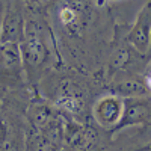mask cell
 Masks as SVG:
<instances>
[{
    "mask_svg": "<svg viewBox=\"0 0 151 151\" xmlns=\"http://www.w3.org/2000/svg\"><path fill=\"white\" fill-rule=\"evenodd\" d=\"M124 109V98L115 94H100L91 106V119L98 125L100 130L110 134L121 119Z\"/></svg>",
    "mask_w": 151,
    "mask_h": 151,
    "instance_id": "2",
    "label": "cell"
},
{
    "mask_svg": "<svg viewBox=\"0 0 151 151\" xmlns=\"http://www.w3.org/2000/svg\"><path fill=\"white\" fill-rule=\"evenodd\" d=\"M0 85L8 91L27 86L18 42L0 44Z\"/></svg>",
    "mask_w": 151,
    "mask_h": 151,
    "instance_id": "1",
    "label": "cell"
},
{
    "mask_svg": "<svg viewBox=\"0 0 151 151\" xmlns=\"http://www.w3.org/2000/svg\"><path fill=\"white\" fill-rule=\"evenodd\" d=\"M150 3L145 2L137 14L134 24L124 36V40L141 55H148L150 52Z\"/></svg>",
    "mask_w": 151,
    "mask_h": 151,
    "instance_id": "4",
    "label": "cell"
},
{
    "mask_svg": "<svg viewBox=\"0 0 151 151\" xmlns=\"http://www.w3.org/2000/svg\"><path fill=\"white\" fill-rule=\"evenodd\" d=\"M151 122V109H150V97H129L124 98V109L119 122L110 132V137L119 133L125 127L132 125H150Z\"/></svg>",
    "mask_w": 151,
    "mask_h": 151,
    "instance_id": "3",
    "label": "cell"
},
{
    "mask_svg": "<svg viewBox=\"0 0 151 151\" xmlns=\"http://www.w3.org/2000/svg\"><path fill=\"white\" fill-rule=\"evenodd\" d=\"M6 92H8V89H5V88L0 85V101H2V98H3V95H5Z\"/></svg>",
    "mask_w": 151,
    "mask_h": 151,
    "instance_id": "6",
    "label": "cell"
},
{
    "mask_svg": "<svg viewBox=\"0 0 151 151\" xmlns=\"http://www.w3.org/2000/svg\"><path fill=\"white\" fill-rule=\"evenodd\" d=\"M104 151H150V125H142L133 133H125L109 141Z\"/></svg>",
    "mask_w": 151,
    "mask_h": 151,
    "instance_id": "5",
    "label": "cell"
}]
</instances>
